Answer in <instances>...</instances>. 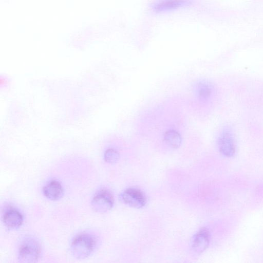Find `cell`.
Segmentation results:
<instances>
[{"instance_id": "obj_1", "label": "cell", "mask_w": 263, "mask_h": 263, "mask_svg": "<svg viewBox=\"0 0 263 263\" xmlns=\"http://www.w3.org/2000/svg\"><path fill=\"white\" fill-rule=\"evenodd\" d=\"M96 244V239L93 235L83 232L73 238L71 243L70 249L76 258L84 259L92 254Z\"/></svg>"}, {"instance_id": "obj_2", "label": "cell", "mask_w": 263, "mask_h": 263, "mask_svg": "<svg viewBox=\"0 0 263 263\" xmlns=\"http://www.w3.org/2000/svg\"><path fill=\"white\" fill-rule=\"evenodd\" d=\"M39 242L33 238L24 240L18 248V259L22 262H33L37 261L41 254Z\"/></svg>"}, {"instance_id": "obj_3", "label": "cell", "mask_w": 263, "mask_h": 263, "mask_svg": "<svg viewBox=\"0 0 263 263\" xmlns=\"http://www.w3.org/2000/svg\"><path fill=\"white\" fill-rule=\"evenodd\" d=\"M114 202V196L108 190L103 189L99 191L92 199V209L98 213H104L110 210Z\"/></svg>"}, {"instance_id": "obj_4", "label": "cell", "mask_w": 263, "mask_h": 263, "mask_svg": "<svg viewBox=\"0 0 263 263\" xmlns=\"http://www.w3.org/2000/svg\"><path fill=\"white\" fill-rule=\"evenodd\" d=\"M193 2L194 0H156L152 4L151 8L155 12L162 13L187 7Z\"/></svg>"}, {"instance_id": "obj_5", "label": "cell", "mask_w": 263, "mask_h": 263, "mask_svg": "<svg viewBox=\"0 0 263 263\" xmlns=\"http://www.w3.org/2000/svg\"><path fill=\"white\" fill-rule=\"evenodd\" d=\"M122 200L128 205L137 209L144 206L146 201L144 194L141 190L134 187H129L124 191Z\"/></svg>"}, {"instance_id": "obj_6", "label": "cell", "mask_w": 263, "mask_h": 263, "mask_svg": "<svg viewBox=\"0 0 263 263\" xmlns=\"http://www.w3.org/2000/svg\"><path fill=\"white\" fill-rule=\"evenodd\" d=\"M218 145L220 152L226 156L231 157L236 152V142L233 134L230 131H224L220 134Z\"/></svg>"}, {"instance_id": "obj_7", "label": "cell", "mask_w": 263, "mask_h": 263, "mask_svg": "<svg viewBox=\"0 0 263 263\" xmlns=\"http://www.w3.org/2000/svg\"><path fill=\"white\" fill-rule=\"evenodd\" d=\"M2 219L7 227L10 229H16L22 224L24 218L22 213L18 210L11 207L5 211Z\"/></svg>"}, {"instance_id": "obj_8", "label": "cell", "mask_w": 263, "mask_h": 263, "mask_svg": "<svg viewBox=\"0 0 263 263\" xmlns=\"http://www.w3.org/2000/svg\"><path fill=\"white\" fill-rule=\"evenodd\" d=\"M210 239V233L206 228L199 230L194 236L192 248L197 253L203 252L209 246Z\"/></svg>"}, {"instance_id": "obj_9", "label": "cell", "mask_w": 263, "mask_h": 263, "mask_svg": "<svg viewBox=\"0 0 263 263\" xmlns=\"http://www.w3.org/2000/svg\"><path fill=\"white\" fill-rule=\"evenodd\" d=\"M44 196L51 200L61 198L63 194V188L61 184L56 180L47 182L43 187Z\"/></svg>"}, {"instance_id": "obj_10", "label": "cell", "mask_w": 263, "mask_h": 263, "mask_svg": "<svg viewBox=\"0 0 263 263\" xmlns=\"http://www.w3.org/2000/svg\"><path fill=\"white\" fill-rule=\"evenodd\" d=\"M164 142L173 148L179 147L182 142V137L180 134L176 130L170 129L166 131L163 135Z\"/></svg>"}, {"instance_id": "obj_11", "label": "cell", "mask_w": 263, "mask_h": 263, "mask_svg": "<svg viewBox=\"0 0 263 263\" xmlns=\"http://www.w3.org/2000/svg\"><path fill=\"white\" fill-rule=\"evenodd\" d=\"M197 94L201 100H205L209 98L212 93L211 87L207 84L199 83L197 86Z\"/></svg>"}, {"instance_id": "obj_12", "label": "cell", "mask_w": 263, "mask_h": 263, "mask_svg": "<svg viewBox=\"0 0 263 263\" xmlns=\"http://www.w3.org/2000/svg\"><path fill=\"white\" fill-rule=\"evenodd\" d=\"M119 158V153L114 148H108L104 153V160L107 163H115L118 160Z\"/></svg>"}]
</instances>
